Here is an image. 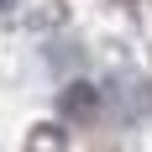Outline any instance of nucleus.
<instances>
[{
  "instance_id": "nucleus-1",
  "label": "nucleus",
  "mask_w": 152,
  "mask_h": 152,
  "mask_svg": "<svg viewBox=\"0 0 152 152\" xmlns=\"http://www.w3.org/2000/svg\"><path fill=\"white\" fill-rule=\"evenodd\" d=\"M0 5H11V0H0Z\"/></svg>"
}]
</instances>
